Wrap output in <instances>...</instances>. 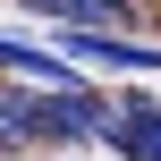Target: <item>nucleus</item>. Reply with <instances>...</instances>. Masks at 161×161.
I'll return each mask as SVG.
<instances>
[{
  "label": "nucleus",
  "instance_id": "7ed1b4c3",
  "mask_svg": "<svg viewBox=\"0 0 161 161\" xmlns=\"http://www.w3.org/2000/svg\"><path fill=\"white\" fill-rule=\"evenodd\" d=\"M25 8L59 25H127V0H25Z\"/></svg>",
  "mask_w": 161,
  "mask_h": 161
},
{
  "label": "nucleus",
  "instance_id": "f257e3e1",
  "mask_svg": "<svg viewBox=\"0 0 161 161\" xmlns=\"http://www.w3.org/2000/svg\"><path fill=\"white\" fill-rule=\"evenodd\" d=\"M59 51L76 59V68H127V76H153L161 68V51L153 42H119V25H59Z\"/></svg>",
  "mask_w": 161,
  "mask_h": 161
},
{
  "label": "nucleus",
  "instance_id": "f03ea898",
  "mask_svg": "<svg viewBox=\"0 0 161 161\" xmlns=\"http://www.w3.org/2000/svg\"><path fill=\"white\" fill-rule=\"evenodd\" d=\"M102 144H119L127 161H161V102H144V93L110 102V136Z\"/></svg>",
  "mask_w": 161,
  "mask_h": 161
}]
</instances>
